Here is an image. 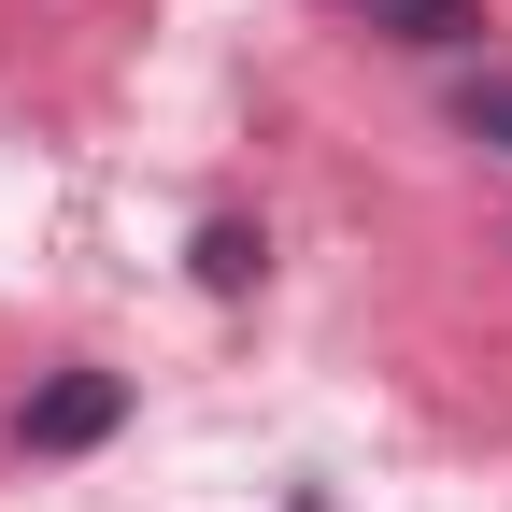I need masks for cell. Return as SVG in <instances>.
<instances>
[{"mask_svg":"<svg viewBox=\"0 0 512 512\" xmlns=\"http://www.w3.org/2000/svg\"><path fill=\"white\" fill-rule=\"evenodd\" d=\"M256 271H271V242H256L242 214H214V228H200V285H214V299H242Z\"/></svg>","mask_w":512,"mask_h":512,"instance_id":"3","label":"cell"},{"mask_svg":"<svg viewBox=\"0 0 512 512\" xmlns=\"http://www.w3.org/2000/svg\"><path fill=\"white\" fill-rule=\"evenodd\" d=\"M114 427H128V370H57V384H29V413H15L29 456H86V441H114Z\"/></svg>","mask_w":512,"mask_h":512,"instance_id":"1","label":"cell"},{"mask_svg":"<svg viewBox=\"0 0 512 512\" xmlns=\"http://www.w3.org/2000/svg\"><path fill=\"white\" fill-rule=\"evenodd\" d=\"M384 43H427V57H470L484 43V0H356Z\"/></svg>","mask_w":512,"mask_h":512,"instance_id":"2","label":"cell"},{"mask_svg":"<svg viewBox=\"0 0 512 512\" xmlns=\"http://www.w3.org/2000/svg\"><path fill=\"white\" fill-rule=\"evenodd\" d=\"M456 128H470V143H498V157H512V72H470V86H456Z\"/></svg>","mask_w":512,"mask_h":512,"instance_id":"4","label":"cell"}]
</instances>
